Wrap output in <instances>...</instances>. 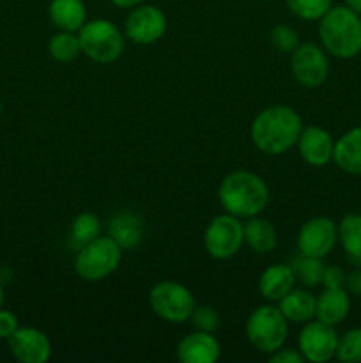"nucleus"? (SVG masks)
<instances>
[{
  "label": "nucleus",
  "mask_w": 361,
  "mask_h": 363,
  "mask_svg": "<svg viewBox=\"0 0 361 363\" xmlns=\"http://www.w3.org/2000/svg\"><path fill=\"white\" fill-rule=\"evenodd\" d=\"M303 121L289 105H273L262 110L251 123V142L265 155H283L297 144Z\"/></svg>",
  "instance_id": "obj_1"
},
{
  "label": "nucleus",
  "mask_w": 361,
  "mask_h": 363,
  "mask_svg": "<svg viewBox=\"0 0 361 363\" xmlns=\"http://www.w3.org/2000/svg\"><path fill=\"white\" fill-rule=\"evenodd\" d=\"M218 199L230 215L251 218L260 215L268 206L269 188L257 174L250 170H234L219 183Z\"/></svg>",
  "instance_id": "obj_2"
},
{
  "label": "nucleus",
  "mask_w": 361,
  "mask_h": 363,
  "mask_svg": "<svg viewBox=\"0 0 361 363\" xmlns=\"http://www.w3.org/2000/svg\"><path fill=\"white\" fill-rule=\"evenodd\" d=\"M326 52L338 59H353L361 52V18L347 6L331 7L319 25Z\"/></svg>",
  "instance_id": "obj_3"
},
{
  "label": "nucleus",
  "mask_w": 361,
  "mask_h": 363,
  "mask_svg": "<svg viewBox=\"0 0 361 363\" xmlns=\"http://www.w3.org/2000/svg\"><path fill=\"white\" fill-rule=\"evenodd\" d=\"M122 248L113 238L99 236L80 247L74 259V272L85 282H99L112 275L120 264Z\"/></svg>",
  "instance_id": "obj_4"
},
{
  "label": "nucleus",
  "mask_w": 361,
  "mask_h": 363,
  "mask_svg": "<svg viewBox=\"0 0 361 363\" xmlns=\"http://www.w3.org/2000/svg\"><path fill=\"white\" fill-rule=\"evenodd\" d=\"M289 335V321L275 305H260L246 321V337L258 353L271 354L282 350Z\"/></svg>",
  "instance_id": "obj_5"
},
{
  "label": "nucleus",
  "mask_w": 361,
  "mask_h": 363,
  "mask_svg": "<svg viewBox=\"0 0 361 363\" xmlns=\"http://www.w3.org/2000/svg\"><path fill=\"white\" fill-rule=\"evenodd\" d=\"M81 53L98 64L115 62L124 52V35L115 23L105 18L85 21L78 30Z\"/></svg>",
  "instance_id": "obj_6"
},
{
  "label": "nucleus",
  "mask_w": 361,
  "mask_h": 363,
  "mask_svg": "<svg viewBox=\"0 0 361 363\" xmlns=\"http://www.w3.org/2000/svg\"><path fill=\"white\" fill-rule=\"evenodd\" d=\"M149 307L163 321L184 323L191 318L197 303L186 286L172 280H163L149 291Z\"/></svg>",
  "instance_id": "obj_7"
},
{
  "label": "nucleus",
  "mask_w": 361,
  "mask_h": 363,
  "mask_svg": "<svg viewBox=\"0 0 361 363\" xmlns=\"http://www.w3.org/2000/svg\"><path fill=\"white\" fill-rule=\"evenodd\" d=\"M244 243V225L230 213L218 215L204 233V247L211 257L225 261L234 257Z\"/></svg>",
  "instance_id": "obj_8"
},
{
  "label": "nucleus",
  "mask_w": 361,
  "mask_h": 363,
  "mask_svg": "<svg viewBox=\"0 0 361 363\" xmlns=\"http://www.w3.org/2000/svg\"><path fill=\"white\" fill-rule=\"evenodd\" d=\"M338 335L335 326L326 325L322 321L304 323L303 330L297 337V350L303 354L304 360L311 363L329 362L336 354Z\"/></svg>",
  "instance_id": "obj_9"
},
{
  "label": "nucleus",
  "mask_w": 361,
  "mask_h": 363,
  "mask_svg": "<svg viewBox=\"0 0 361 363\" xmlns=\"http://www.w3.org/2000/svg\"><path fill=\"white\" fill-rule=\"evenodd\" d=\"M292 74L303 87L314 89L326 82L329 74V62L324 50L314 43L299 45L290 57Z\"/></svg>",
  "instance_id": "obj_10"
},
{
  "label": "nucleus",
  "mask_w": 361,
  "mask_h": 363,
  "mask_svg": "<svg viewBox=\"0 0 361 363\" xmlns=\"http://www.w3.org/2000/svg\"><path fill=\"white\" fill-rule=\"evenodd\" d=\"M338 241V227L328 216H315L301 225L297 234V248L301 255L326 257Z\"/></svg>",
  "instance_id": "obj_11"
},
{
  "label": "nucleus",
  "mask_w": 361,
  "mask_h": 363,
  "mask_svg": "<svg viewBox=\"0 0 361 363\" xmlns=\"http://www.w3.org/2000/svg\"><path fill=\"white\" fill-rule=\"evenodd\" d=\"M126 38L137 45H152L159 41L166 30V18L156 6L133 7L126 18Z\"/></svg>",
  "instance_id": "obj_12"
},
{
  "label": "nucleus",
  "mask_w": 361,
  "mask_h": 363,
  "mask_svg": "<svg viewBox=\"0 0 361 363\" xmlns=\"http://www.w3.org/2000/svg\"><path fill=\"white\" fill-rule=\"evenodd\" d=\"M7 340L13 357L21 363H45L52 357V342L38 328H18Z\"/></svg>",
  "instance_id": "obj_13"
},
{
  "label": "nucleus",
  "mask_w": 361,
  "mask_h": 363,
  "mask_svg": "<svg viewBox=\"0 0 361 363\" xmlns=\"http://www.w3.org/2000/svg\"><path fill=\"white\" fill-rule=\"evenodd\" d=\"M296 145L303 162L311 167H324L333 160L335 142L328 131L319 126L303 128Z\"/></svg>",
  "instance_id": "obj_14"
},
{
  "label": "nucleus",
  "mask_w": 361,
  "mask_h": 363,
  "mask_svg": "<svg viewBox=\"0 0 361 363\" xmlns=\"http://www.w3.org/2000/svg\"><path fill=\"white\" fill-rule=\"evenodd\" d=\"M219 354V342L209 332L197 330L177 344V358L183 363H214Z\"/></svg>",
  "instance_id": "obj_15"
},
{
  "label": "nucleus",
  "mask_w": 361,
  "mask_h": 363,
  "mask_svg": "<svg viewBox=\"0 0 361 363\" xmlns=\"http://www.w3.org/2000/svg\"><path fill=\"white\" fill-rule=\"evenodd\" d=\"M350 298L343 287H324L317 298L315 318L326 325L336 326L349 315Z\"/></svg>",
  "instance_id": "obj_16"
},
{
  "label": "nucleus",
  "mask_w": 361,
  "mask_h": 363,
  "mask_svg": "<svg viewBox=\"0 0 361 363\" xmlns=\"http://www.w3.org/2000/svg\"><path fill=\"white\" fill-rule=\"evenodd\" d=\"M296 273L292 266L273 264L262 272L258 279V293L268 301H280L287 293L294 289Z\"/></svg>",
  "instance_id": "obj_17"
},
{
  "label": "nucleus",
  "mask_w": 361,
  "mask_h": 363,
  "mask_svg": "<svg viewBox=\"0 0 361 363\" xmlns=\"http://www.w3.org/2000/svg\"><path fill=\"white\" fill-rule=\"evenodd\" d=\"M333 162L343 172L361 176V126L353 128L335 142Z\"/></svg>",
  "instance_id": "obj_18"
},
{
  "label": "nucleus",
  "mask_w": 361,
  "mask_h": 363,
  "mask_svg": "<svg viewBox=\"0 0 361 363\" xmlns=\"http://www.w3.org/2000/svg\"><path fill=\"white\" fill-rule=\"evenodd\" d=\"M48 16L59 30L78 32L87 21V9L84 0H52Z\"/></svg>",
  "instance_id": "obj_19"
},
{
  "label": "nucleus",
  "mask_w": 361,
  "mask_h": 363,
  "mask_svg": "<svg viewBox=\"0 0 361 363\" xmlns=\"http://www.w3.org/2000/svg\"><path fill=\"white\" fill-rule=\"evenodd\" d=\"M278 308L289 323L304 325L315 318L317 298L304 289H292L278 301Z\"/></svg>",
  "instance_id": "obj_20"
},
{
  "label": "nucleus",
  "mask_w": 361,
  "mask_h": 363,
  "mask_svg": "<svg viewBox=\"0 0 361 363\" xmlns=\"http://www.w3.org/2000/svg\"><path fill=\"white\" fill-rule=\"evenodd\" d=\"M244 243L257 254H271L278 245V234L271 222L251 216L244 223Z\"/></svg>",
  "instance_id": "obj_21"
},
{
  "label": "nucleus",
  "mask_w": 361,
  "mask_h": 363,
  "mask_svg": "<svg viewBox=\"0 0 361 363\" xmlns=\"http://www.w3.org/2000/svg\"><path fill=\"white\" fill-rule=\"evenodd\" d=\"M108 236L113 238L122 250L133 248L142 236L140 218L133 213H119L110 222Z\"/></svg>",
  "instance_id": "obj_22"
},
{
  "label": "nucleus",
  "mask_w": 361,
  "mask_h": 363,
  "mask_svg": "<svg viewBox=\"0 0 361 363\" xmlns=\"http://www.w3.org/2000/svg\"><path fill=\"white\" fill-rule=\"evenodd\" d=\"M338 241L347 259L354 264H361V215L350 213L340 220Z\"/></svg>",
  "instance_id": "obj_23"
},
{
  "label": "nucleus",
  "mask_w": 361,
  "mask_h": 363,
  "mask_svg": "<svg viewBox=\"0 0 361 363\" xmlns=\"http://www.w3.org/2000/svg\"><path fill=\"white\" fill-rule=\"evenodd\" d=\"M48 52L59 62H71L76 59L81 52L80 39L74 32L60 30L48 41Z\"/></svg>",
  "instance_id": "obj_24"
},
{
  "label": "nucleus",
  "mask_w": 361,
  "mask_h": 363,
  "mask_svg": "<svg viewBox=\"0 0 361 363\" xmlns=\"http://www.w3.org/2000/svg\"><path fill=\"white\" fill-rule=\"evenodd\" d=\"M71 236H73L74 243L84 247L101 236V222L92 213H80L71 223Z\"/></svg>",
  "instance_id": "obj_25"
},
{
  "label": "nucleus",
  "mask_w": 361,
  "mask_h": 363,
  "mask_svg": "<svg viewBox=\"0 0 361 363\" xmlns=\"http://www.w3.org/2000/svg\"><path fill=\"white\" fill-rule=\"evenodd\" d=\"M324 268L322 259L319 257H308V255H301L292 266L296 279H299L304 286L315 287L322 284V275H324Z\"/></svg>",
  "instance_id": "obj_26"
},
{
  "label": "nucleus",
  "mask_w": 361,
  "mask_h": 363,
  "mask_svg": "<svg viewBox=\"0 0 361 363\" xmlns=\"http://www.w3.org/2000/svg\"><path fill=\"white\" fill-rule=\"evenodd\" d=\"M287 7L294 16L301 20H321L329 9H331V0H287Z\"/></svg>",
  "instance_id": "obj_27"
},
{
  "label": "nucleus",
  "mask_w": 361,
  "mask_h": 363,
  "mask_svg": "<svg viewBox=\"0 0 361 363\" xmlns=\"http://www.w3.org/2000/svg\"><path fill=\"white\" fill-rule=\"evenodd\" d=\"M335 357L343 363L361 362V328H353L338 337Z\"/></svg>",
  "instance_id": "obj_28"
},
{
  "label": "nucleus",
  "mask_w": 361,
  "mask_h": 363,
  "mask_svg": "<svg viewBox=\"0 0 361 363\" xmlns=\"http://www.w3.org/2000/svg\"><path fill=\"white\" fill-rule=\"evenodd\" d=\"M269 39H271V45L282 53H292L299 46V35L289 25H276V27H273Z\"/></svg>",
  "instance_id": "obj_29"
},
{
  "label": "nucleus",
  "mask_w": 361,
  "mask_h": 363,
  "mask_svg": "<svg viewBox=\"0 0 361 363\" xmlns=\"http://www.w3.org/2000/svg\"><path fill=\"white\" fill-rule=\"evenodd\" d=\"M191 323L200 332L212 333L219 326V314L209 305H202V307H195L193 314H191Z\"/></svg>",
  "instance_id": "obj_30"
},
{
  "label": "nucleus",
  "mask_w": 361,
  "mask_h": 363,
  "mask_svg": "<svg viewBox=\"0 0 361 363\" xmlns=\"http://www.w3.org/2000/svg\"><path fill=\"white\" fill-rule=\"evenodd\" d=\"M345 284V273L340 266H326L322 275V286L324 287H343Z\"/></svg>",
  "instance_id": "obj_31"
},
{
  "label": "nucleus",
  "mask_w": 361,
  "mask_h": 363,
  "mask_svg": "<svg viewBox=\"0 0 361 363\" xmlns=\"http://www.w3.org/2000/svg\"><path fill=\"white\" fill-rule=\"evenodd\" d=\"M18 328L16 315L9 311H0V339H9Z\"/></svg>",
  "instance_id": "obj_32"
},
{
  "label": "nucleus",
  "mask_w": 361,
  "mask_h": 363,
  "mask_svg": "<svg viewBox=\"0 0 361 363\" xmlns=\"http://www.w3.org/2000/svg\"><path fill=\"white\" fill-rule=\"evenodd\" d=\"M269 362L271 363H303L304 358L299 353V350H278L275 353L269 354Z\"/></svg>",
  "instance_id": "obj_33"
},
{
  "label": "nucleus",
  "mask_w": 361,
  "mask_h": 363,
  "mask_svg": "<svg viewBox=\"0 0 361 363\" xmlns=\"http://www.w3.org/2000/svg\"><path fill=\"white\" fill-rule=\"evenodd\" d=\"M115 7H120V9H133V7L140 6L144 0H110Z\"/></svg>",
  "instance_id": "obj_34"
},
{
  "label": "nucleus",
  "mask_w": 361,
  "mask_h": 363,
  "mask_svg": "<svg viewBox=\"0 0 361 363\" xmlns=\"http://www.w3.org/2000/svg\"><path fill=\"white\" fill-rule=\"evenodd\" d=\"M345 6L356 11L357 14H361V0H345Z\"/></svg>",
  "instance_id": "obj_35"
},
{
  "label": "nucleus",
  "mask_w": 361,
  "mask_h": 363,
  "mask_svg": "<svg viewBox=\"0 0 361 363\" xmlns=\"http://www.w3.org/2000/svg\"><path fill=\"white\" fill-rule=\"evenodd\" d=\"M2 303H4V289L2 286H0V308H2Z\"/></svg>",
  "instance_id": "obj_36"
},
{
  "label": "nucleus",
  "mask_w": 361,
  "mask_h": 363,
  "mask_svg": "<svg viewBox=\"0 0 361 363\" xmlns=\"http://www.w3.org/2000/svg\"><path fill=\"white\" fill-rule=\"evenodd\" d=\"M357 277H360V282H361V268H360V272H357Z\"/></svg>",
  "instance_id": "obj_37"
},
{
  "label": "nucleus",
  "mask_w": 361,
  "mask_h": 363,
  "mask_svg": "<svg viewBox=\"0 0 361 363\" xmlns=\"http://www.w3.org/2000/svg\"><path fill=\"white\" fill-rule=\"evenodd\" d=\"M0 113H2V101H0Z\"/></svg>",
  "instance_id": "obj_38"
}]
</instances>
